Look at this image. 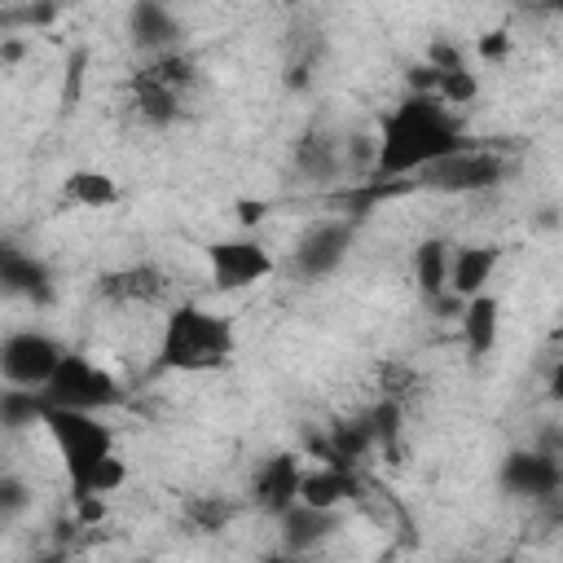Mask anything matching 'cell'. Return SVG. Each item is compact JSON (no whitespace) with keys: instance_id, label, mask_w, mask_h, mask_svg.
I'll return each instance as SVG.
<instances>
[{"instance_id":"cell-14","label":"cell","mask_w":563,"mask_h":563,"mask_svg":"<svg viewBox=\"0 0 563 563\" xmlns=\"http://www.w3.org/2000/svg\"><path fill=\"white\" fill-rule=\"evenodd\" d=\"M128 35L141 48V57H154V53L180 48L185 22L176 18V9L167 0H132V9H128Z\"/></svg>"},{"instance_id":"cell-9","label":"cell","mask_w":563,"mask_h":563,"mask_svg":"<svg viewBox=\"0 0 563 563\" xmlns=\"http://www.w3.org/2000/svg\"><path fill=\"white\" fill-rule=\"evenodd\" d=\"M497 488L515 501H554L563 488V466L554 449H510L497 466Z\"/></svg>"},{"instance_id":"cell-1","label":"cell","mask_w":563,"mask_h":563,"mask_svg":"<svg viewBox=\"0 0 563 563\" xmlns=\"http://www.w3.org/2000/svg\"><path fill=\"white\" fill-rule=\"evenodd\" d=\"M471 145L462 119L431 92H405L400 106H391L378 123V141H374V158H369V180L374 185H391L413 176L418 167L453 154Z\"/></svg>"},{"instance_id":"cell-15","label":"cell","mask_w":563,"mask_h":563,"mask_svg":"<svg viewBox=\"0 0 563 563\" xmlns=\"http://www.w3.org/2000/svg\"><path fill=\"white\" fill-rule=\"evenodd\" d=\"M290 167H295V176L308 180V185H330V180H339V176L347 172L343 141H339L334 132H325V128H308V132L295 141V150H290Z\"/></svg>"},{"instance_id":"cell-22","label":"cell","mask_w":563,"mask_h":563,"mask_svg":"<svg viewBox=\"0 0 563 563\" xmlns=\"http://www.w3.org/2000/svg\"><path fill=\"white\" fill-rule=\"evenodd\" d=\"M62 198L70 207H84V211H106L119 202V185H114V176H106L97 167H75L62 180Z\"/></svg>"},{"instance_id":"cell-18","label":"cell","mask_w":563,"mask_h":563,"mask_svg":"<svg viewBox=\"0 0 563 563\" xmlns=\"http://www.w3.org/2000/svg\"><path fill=\"white\" fill-rule=\"evenodd\" d=\"M457 325H462V343H466L471 361H484V356L497 347V339H501V299L488 295V290L462 299Z\"/></svg>"},{"instance_id":"cell-5","label":"cell","mask_w":563,"mask_h":563,"mask_svg":"<svg viewBox=\"0 0 563 563\" xmlns=\"http://www.w3.org/2000/svg\"><path fill=\"white\" fill-rule=\"evenodd\" d=\"M40 427L48 431V440H53V449H57V457H62L66 484H79L97 462H106V457L114 453V431L101 422V413L44 405Z\"/></svg>"},{"instance_id":"cell-29","label":"cell","mask_w":563,"mask_h":563,"mask_svg":"<svg viewBox=\"0 0 563 563\" xmlns=\"http://www.w3.org/2000/svg\"><path fill=\"white\" fill-rule=\"evenodd\" d=\"M537 4H545V9H554V4H559V0H537Z\"/></svg>"},{"instance_id":"cell-10","label":"cell","mask_w":563,"mask_h":563,"mask_svg":"<svg viewBox=\"0 0 563 563\" xmlns=\"http://www.w3.org/2000/svg\"><path fill=\"white\" fill-rule=\"evenodd\" d=\"M97 299L114 308H167L172 303V273L154 260H136L97 277Z\"/></svg>"},{"instance_id":"cell-11","label":"cell","mask_w":563,"mask_h":563,"mask_svg":"<svg viewBox=\"0 0 563 563\" xmlns=\"http://www.w3.org/2000/svg\"><path fill=\"white\" fill-rule=\"evenodd\" d=\"M299 475H303L299 453H268V457H260L255 471H251L246 501H251L260 515L277 519L290 501H299Z\"/></svg>"},{"instance_id":"cell-8","label":"cell","mask_w":563,"mask_h":563,"mask_svg":"<svg viewBox=\"0 0 563 563\" xmlns=\"http://www.w3.org/2000/svg\"><path fill=\"white\" fill-rule=\"evenodd\" d=\"M273 251L251 238V233H238V238H216L207 246V273H211V286L220 295L229 290H246V286H260L268 273H273Z\"/></svg>"},{"instance_id":"cell-28","label":"cell","mask_w":563,"mask_h":563,"mask_svg":"<svg viewBox=\"0 0 563 563\" xmlns=\"http://www.w3.org/2000/svg\"><path fill=\"white\" fill-rule=\"evenodd\" d=\"M506 48H510V35H506V31H488V35L479 40V57H484V62H501Z\"/></svg>"},{"instance_id":"cell-19","label":"cell","mask_w":563,"mask_h":563,"mask_svg":"<svg viewBox=\"0 0 563 563\" xmlns=\"http://www.w3.org/2000/svg\"><path fill=\"white\" fill-rule=\"evenodd\" d=\"M361 493V479L352 466H334V462H317L312 471L299 475V501L321 506V510H339L343 501H352Z\"/></svg>"},{"instance_id":"cell-6","label":"cell","mask_w":563,"mask_h":563,"mask_svg":"<svg viewBox=\"0 0 563 563\" xmlns=\"http://www.w3.org/2000/svg\"><path fill=\"white\" fill-rule=\"evenodd\" d=\"M352 246H356V224L352 220H343V216L317 220L299 233V242L290 251V273L299 282H325L347 264Z\"/></svg>"},{"instance_id":"cell-26","label":"cell","mask_w":563,"mask_h":563,"mask_svg":"<svg viewBox=\"0 0 563 563\" xmlns=\"http://www.w3.org/2000/svg\"><path fill=\"white\" fill-rule=\"evenodd\" d=\"M31 506V484L13 471H0V523H13Z\"/></svg>"},{"instance_id":"cell-4","label":"cell","mask_w":563,"mask_h":563,"mask_svg":"<svg viewBox=\"0 0 563 563\" xmlns=\"http://www.w3.org/2000/svg\"><path fill=\"white\" fill-rule=\"evenodd\" d=\"M40 396H44V405H53V409H84V413H106V409H119V405L128 400L123 383H119L106 365H97L92 356L70 352V347H66V356L57 361L53 378L40 387Z\"/></svg>"},{"instance_id":"cell-12","label":"cell","mask_w":563,"mask_h":563,"mask_svg":"<svg viewBox=\"0 0 563 563\" xmlns=\"http://www.w3.org/2000/svg\"><path fill=\"white\" fill-rule=\"evenodd\" d=\"M0 295L48 308L57 299V277L40 255L22 251L18 242H0Z\"/></svg>"},{"instance_id":"cell-16","label":"cell","mask_w":563,"mask_h":563,"mask_svg":"<svg viewBox=\"0 0 563 563\" xmlns=\"http://www.w3.org/2000/svg\"><path fill=\"white\" fill-rule=\"evenodd\" d=\"M449 246H453V242H444V238H422V242L413 246V282H418V295H422L435 312L457 317L462 299L449 295Z\"/></svg>"},{"instance_id":"cell-23","label":"cell","mask_w":563,"mask_h":563,"mask_svg":"<svg viewBox=\"0 0 563 563\" xmlns=\"http://www.w3.org/2000/svg\"><path fill=\"white\" fill-rule=\"evenodd\" d=\"M40 418H44L40 387H13V383L0 387V431H26L40 427Z\"/></svg>"},{"instance_id":"cell-2","label":"cell","mask_w":563,"mask_h":563,"mask_svg":"<svg viewBox=\"0 0 563 563\" xmlns=\"http://www.w3.org/2000/svg\"><path fill=\"white\" fill-rule=\"evenodd\" d=\"M238 352L233 321L224 312H211L202 303H167L158 356L154 365L167 374H211L224 369Z\"/></svg>"},{"instance_id":"cell-7","label":"cell","mask_w":563,"mask_h":563,"mask_svg":"<svg viewBox=\"0 0 563 563\" xmlns=\"http://www.w3.org/2000/svg\"><path fill=\"white\" fill-rule=\"evenodd\" d=\"M66 356V343L48 330H9L0 339V383L13 387H44Z\"/></svg>"},{"instance_id":"cell-20","label":"cell","mask_w":563,"mask_h":563,"mask_svg":"<svg viewBox=\"0 0 563 563\" xmlns=\"http://www.w3.org/2000/svg\"><path fill=\"white\" fill-rule=\"evenodd\" d=\"M180 106H185V97L176 88H167L163 79H154L145 66L132 75V114L145 128H172L180 119Z\"/></svg>"},{"instance_id":"cell-24","label":"cell","mask_w":563,"mask_h":563,"mask_svg":"<svg viewBox=\"0 0 563 563\" xmlns=\"http://www.w3.org/2000/svg\"><path fill=\"white\" fill-rule=\"evenodd\" d=\"M374 387L383 400H396V405H409L418 391H422V374L413 361H400V356H387L374 365Z\"/></svg>"},{"instance_id":"cell-25","label":"cell","mask_w":563,"mask_h":563,"mask_svg":"<svg viewBox=\"0 0 563 563\" xmlns=\"http://www.w3.org/2000/svg\"><path fill=\"white\" fill-rule=\"evenodd\" d=\"M440 70V66H435ZM431 97H440L449 110H457V106H471L475 97H479V79H475V70L471 66H449V70H440L435 75V92Z\"/></svg>"},{"instance_id":"cell-3","label":"cell","mask_w":563,"mask_h":563,"mask_svg":"<svg viewBox=\"0 0 563 563\" xmlns=\"http://www.w3.org/2000/svg\"><path fill=\"white\" fill-rule=\"evenodd\" d=\"M515 172V163L501 150H484V145H462L427 167H418L405 180L391 185H374V194H405V189H427V194H444V198H471V194H488L497 185H506V176Z\"/></svg>"},{"instance_id":"cell-21","label":"cell","mask_w":563,"mask_h":563,"mask_svg":"<svg viewBox=\"0 0 563 563\" xmlns=\"http://www.w3.org/2000/svg\"><path fill=\"white\" fill-rule=\"evenodd\" d=\"M238 510H242V501H233V497H224V493H194V497L180 501L185 528H189V532H207V537L224 532V528L238 519Z\"/></svg>"},{"instance_id":"cell-13","label":"cell","mask_w":563,"mask_h":563,"mask_svg":"<svg viewBox=\"0 0 563 563\" xmlns=\"http://www.w3.org/2000/svg\"><path fill=\"white\" fill-rule=\"evenodd\" d=\"M339 528H343V515L339 510H321V506H308V501H290L277 515V532H282V550L286 554H312Z\"/></svg>"},{"instance_id":"cell-17","label":"cell","mask_w":563,"mask_h":563,"mask_svg":"<svg viewBox=\"0 0 563 563\" xmlns=\"http://www.w3.org/2000/svg\"><path fill=\"white\" fill-rule=\"evenodd\" d=\"M497 264H501V246H493V242H462V246H449V295L471 299V295L488 290Z\"/></svg>"},{"instance_id":"cell-27","label":"cell","mask_w":563,"mask_h":563,"mask_svg":"<svg viewBox=\"0 0 563 563\" xmlns=\"http://www.w3.org/2000/svg\"><path fill=\"white\" fill-rule=\"evenodd\" d=\"M435 75H440V70L422 57V62H413V66H409L405 84H409V92H435Z\"/></svg>"}]
</instances>
